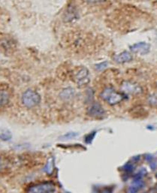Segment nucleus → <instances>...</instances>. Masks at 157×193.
Returning a JSON list of instances; mask_svg holds the SVG:
<instances>
[{
    "mask_svg": "<svg viewBox=\"0 0 157 193\" xmlns=\"http://www.w3.org/2000/svg\"><path fill=\"white\" fill-rule=\"evenodd\" d=\"M55 185L50 182L39 183L33 185L28 188L27 191L29 192H53L55 191Z\"/></svg>",
    "mask_w": 157,
    "mask_h": 193,
    "instance_id": "nucleus-4",
    "label": "nucleus"
},
{
    "mask_svg": "<svg viewBox=\"0 0 157 193\" xmlns=\"http://www.w3.org/2000/svg\"><path fill=\"white\" fill-rule=\"evenodd\" d=\"M147 102H148L150 105L157 107V93L150 94L147 98Z\"/></svg>",
    "mask_w": 157,
    "mask_h": 193,
    "instance_id": "nucleus-16",
    "label": "nucleus"
},
{
    "mask_svg": "<svg viewBox=\"0 0 157 193\" xmlns=\"http://www.w3.org/2000/svg\"><path fill=\"white\" fill-rule=\"evenodd\" d=\"M12 135L8 129H0V139L3 141H9L12 139Z\"/></svg>",
    "mask_w": 157,
    "mask_h": 193,
    "instance_id": "nucleus-15",
    "label": "nucleus"
},
{
    "mask_svg": "<svg viewBox=\"0 0 157 193\" xmlns=\"http://www.w3.org/2000/svg\"><path fill=\"white\" fill-rule=\"evenodd\" d=\"M133 56L129 52L123 51L114 56V60L119 64H124L132 61Z\"/></svg>",
    "mask_w": 157,
    "mask_h": 193,
    "instance_id": "nucleus-9",
    "label": "nucleus"
},
{
    "mask_svg": "<svg viewBox=\"0 0 157 193\" xmlns=\"http://www.w3.org/2000/svg\"><path fill=\"white\" fill-rule=\"evenodd\" d=\"M96 134V132H91V133L88 134L87 135H86V137H85V142H86V143H87V144H91L92 141H93V139H94Z\"/></svg>",
    "mask_w": 157,
    "mask_h": 193,
    "instance_id": "nucleus-18",
    "label": "nucleus"
},
{
    "mask_svg": "<svg viewBox=\"0 0 157 193\" xmlns=\"http://www.w3.org/2000/svg\"><path fill=\"white\" fill-rule=\"evenodd\" d=\"M133 169H134V165L131 163H127L126 164H125L124 167H123V170L126 172L132 171Z\"/></svg>",
    "mask_w": 157,
    "mask_h": 193,
    "instance_id": "nucleus-20",
    "label": "nucleus"
},
{
    "mask_svg": "<svg viewBox=\"0 0 157 193\" xmlns=\"http://www.w3.org/2000/svg\"><path fill=\"white\" fill-rule=\"evenodd\" d=\"M10 91L5 87H0V109L4 108L10 102Z\"/></svg>",
    "mask_w": 157,
    "mask_h": 193,
    "instance_id": "nucleus-8",
    "label": "nucleus"
},
{
    "mask_svg": "<svg viewBox=\"0 0 157 193\" xmlns=\"http://www.w3.org/2000/svg\"><path fill=\"white\" fill-rule=\"evenodd\" d=\"M77 135H78V134L76 133V132H68V133L62 135L60 138L61 140H69V139H72L77 137Z\"/></svg>",
    "mask_w": 157,
    "mask_h": 193,
    "instance_id": "nucleus-17",
    "label": "nucleus"
},
{
    "mask_svg": "<svg viewBox=\"0 0 157 193\" xmlns=\"http://www.w3.org/2000/svg\"><path fill=\"white\" fill-rule=\"evenodd\" d=\"M53 168H54V159H53V158H50L47 160V164L44 166V171L46 174L50 175L53 173Z\"/></svg>",
    "mask_w": 157,
    "mask_h": 193,
    "instance_id": "nucleus-13",
    "label": "nucleus"
},
{
    "mask_svg": "<svg viewBox=\"0 0 157 193\" xmlns=\"http://www.w3.org/2000/svg\"><path fill=\"white\" fill-rule=\"evenodd\" d=\"M121 89L123 92L126 94L130 95H139L143 93V89L136 82L131 80H125L121 85Z\"/></svg>",
    "mask_w": 157,
    "mask_h": 193,
    "instance_id": "nucleus-3",
    "label": "nucleus"
},
{
    "mask_svg": "<svg viewBox=\"0 0 157 193\" xmlns=\"http://www.w3.org/2000/svg\"><path fill=\"white\" fill-rule=\"evenodd\" d=\"M108 62H102V63H99V64H96V66H95V68H96V70L101 71V70H103V69H106L108 66Z\"/></svg>",
    "mask_w": 157,
    "mask_h": 193,
    "instance_id": "nucleus-19",
    "label": "nucleus"
},
{
    "mask_svg": "<svg viewBox=\"0 0 157 193\" xmlns=\"http://www.w3.org/2000/svg\"><path fill=\"white\" fill-rule=\"evenodd\" d=\"M74 89L71 87H68L66 88L61 92L60 93V97L63 99H66V100H68V99H70L71 98L74 96Z\"/></svg>",
    "mask_w": 157,
    "mask_h": 193,
    "instance_id": "nucleus-12",
    "label": "nucleus"
},
{
    "mask_svg": "<svg viewBox=\"0 0 157 193\" xmlns=\"http://www.w3.org/2000/svg\"><path fill=\"white\" fill-rule=\"evenodd\" d=\"M156 178H157V175H156Z\"/></svg>",
    "mask_w": 157,
    "mask_h": 193,
    "instance_id": "nucleus-22",
    "label": "nucleus"
},
{
    "mask_svg": "<svg viewBox=\"0 0 157 193\" xmlns=\"http://www.w3.org/2000/svg\"><path fill=\"white\" fill-rule=\"evenodd\" d=\"M14 42L9 38H3L0 39V50L3 51H11L14 48Z\"/></svg>",
    "mask_w": 157,
    "mask_h": 193,
    "instance_id": "nucleus-10",
    "label": "nucleus"
},
{
    "mask_svg": "<svg viewBox=\"0 0 157 193\" xmlns=\"http://www.w3.org/2000/svg\"><path fill=\"white\" fill-rule=\"evenodd\" d=\"M90 72L85 67H82L75 74L74 79L79 86H84L90 83Z\"/></svg>",
    "mask_w": 157,
    "mask_h": 193,
    "instance_id": "nucleus-5",
    "label": "nucleus"
},
{
    "mask_svg": "<svg viewBox=\"0 0 157 193\" xmlns=\"http://www.w3.org/2000/svg\"><path fill=\"white\" fill-rule=\"evenodd\" d=\"M84 1L89 4H98V3L104 2L106 0H84Z\"/></svg>",
    "mask_w": 157,
    "mask_h": 193,
    "instance_id": "nucleus-21",
    "label": "nucleus"
},
{
    "mask_svg": "<svg viewBox=\"0 0 157 193\" xmlns=\"http://www.w3.org/2000/svg\"><path fill=\"white\" fill-rule=\"evenodd\" d=\"M101 99L111 105H115L123 102L124 99V94L117 92L113 87L105 88L101 93Z\"/></svg>",
    "mask_w": 157,
    "mask_h": 193,
    "instance_id": "nucleus-1",
    "label": "nucleus"
},
{
    "mask_svg": "<svg viewBox=\"0 0 157 193\" xmlns=\"http://www.w3.org/2000/svg\"><path fill=\"white\" fill-rule=\"evenodd\" d=\"M23 104L28 108H32L40 103L41 97L37 92L32 90H28L23 93L22 96Z\"/></svg>",
    "mask_w": 157,
    "mask_h": 193,
    "instance_id": "nucleus-2",
    "label": "nucleus"
},
{
    "mask_svg": "<svg viewBox=\"0 0 157 193\" xmlns=\"http://www.w3.org/2000/svg\"><path fill=\"white\" fill-rule=\"evenodd\" d=\"M9 164H10V161L7 157L0 156V173L9 168Z\"/></svg>",
    "mask_w": 157,
    "mask_h": 193,
    "instance_id": "nucleus-14",
    "label": "nucleus"
},
{
    "mask_svg": "<svg viewBox=\"0 0 157 193\" xmlns=\"http://www.w3.org/2000/svg\"><path fill=\"white\" fill-rule=\"evenodd\" d=\"M77 12L76 11L75 8L74 6H69L68 7L67 10L65 12V15H64V19L67 22H70L74 20V19L77 18Z\"/></svg>",
    "mask_w": 157,
    "mask_h": 193,
    "instance_id": "nucleus-11",
    "label": "nucleus"
},
{
    "mask_svg": "<svg viewBox=\"0 0 157 193\" xmlns=\"http://www.w3.org/2000/svg\"><path fill=\"white\" fill-rule=\"evenodd\" d=\"M130 50L132 53L139 55H146L150 52V45L147 42H140L138 43L133 44L129 47Z\"/></svg>",
    "mask_w": 157,
    "mask_h": 193,
    "instance_id": "nucleus-6",
    "label": "nucleus"
},
{
    "mask_svg": "<svg viewBox=\"0 0 157 193\" xmlns=\"http://www.w3.org/2000/svg\"><path fill=\"white\" fill-rule=\"evenodd\" d=\"M87 113H88V114L90 117L99 118L104 116V113H105V111H104V108H103L101 104L96 102V103H93L90 105V107L88 108Z\"/></svg>",
    "mask_w": 157,
    "mask_h": 193,
    "instance_id": "nucleus-7",
    "label": "nucleus"
}]
</instances>
